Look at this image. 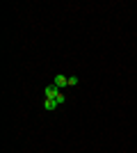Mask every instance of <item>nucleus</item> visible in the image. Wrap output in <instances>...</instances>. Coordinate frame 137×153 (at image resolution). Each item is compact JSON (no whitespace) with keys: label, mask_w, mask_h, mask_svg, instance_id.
<instances>
[{"label":"nucleus","mask_w":137,"mask_h":153,"mask_svg":"<svg viewBox=\"0 0 137 153\" xmlns=\"http://www.w3.org/2000/svg\"><path fill=\"white\" fill-rule=\"evenodd\" d=\"M46 98H50V101H57L59 105H62V103L66 101L64 96H62V89H57V87H55V85H48V87H46Z\"/></svg>","instance_id":"1"},{"label":"nucleus","mask_w":137,"mask_h":153,"mask_svg":"<svg viewBox=\"0 0 137 153\" xmlns=\"http://www.w3.org/2000/svg\"><path fill=\"white\" fill-rule=\"evenodd\" d=\"M53 85H55L57 89H64V87H69V78L62 76V73H57V76L53 78Z\"/></svg>","instance_id":"2"},{"label":"nucleus","mask_w":137,"mask_h":153,"mask_svg":"<svg viewBox=\"0 0 137 153\" xmlns=\"http://www.w3.org/2000/svg\"><path fill=\"white\" fill-rule=\"evenodd\" d=\"M57 105H59V103H57V101H50V98H46V103H44V108L48 110V112H53V110L57 108Z\"/></svg>","instance_id":"3"},{"label":"nucleus","mask_w":137,"mask_h":153,"mask_svg":"<svg viewBox=\"0 0 137 153\" xmlns=\"http://www.w3.org/2000/svg\"><path fill=\"white\" fill-rule=\"evenodd\" d=\"M78 85V76H69V87H76Z\"/></svg>","instance_id":"4"}]
</instances>
